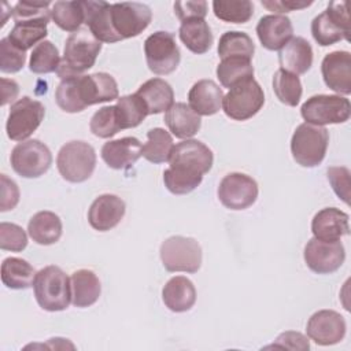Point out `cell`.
Returning a JSON list of instances; mask_svg holds the SVG:
<instances>
[{
  "label": "cell",
  "mask_w": 351,
  "mask_h": 351,
  "mask_svg": "<svg viewBox=\"0 0 351 351\" xmlns=\"http://www.w3.org/2000/svg\"><path fill=\"white\" fill-rule=\"evenodd\" d=\"M118 84L108 73L75 75L62 80L55 92L56 104L66 112H81L86 107L118 99Z\"/></svg>",
  "instance_id": "obj_1"
},
{
  "label": "cell",
  "mask_w": 351,
  "mask_h": 351,
  "mask_svg": "<svg viewBox=\"0 0 351 351\" xmlns=\"http://www.w3.org/2000/svg\"><path fill=\"white\" fill-rule=\"evenodd\" d=\"M49 5V1H18L11 8V16L15 25L7 38L22 51H27L33 45L44 41L48 34L47 25L51 18Z\"/></svg>",
  "instance_id": "obj_2"
},
{
  "label": "cell",
  "mask_w": 351,
  "mask_h": 351,
  "mask_svg": "<svg viewBox=\"0 0 351 351\" xmlns=\"http://www.w3.org/2000/svg\"><path fill=\"white\" fill-rule=\"evenodd\" d=\"M101 43L90 33L89 29H80L71 33L64 44V53L58 67V77L64 80L69 77L82 75L84 71L93 67Z\"/></svg>",
  "instance_id": "obj_3"
},
{
  "label": "cell",
  "mask_w": 351,
  "mask_h": 351,
  "mask_svg": "<svg viewBox=\"0 0 351 351\" xmlns=\"http://www.w3.org/2000/svg\"><path fill=\"white\" fill-rule=\"evenodd\" d=\"M34 298L47 311H63L71 302V282L58 266H45L36 273L33 281Z\"/></svg>",
  "instance_id": "obj_4"
},
{
  "label": "cell",
  "mask_w": 351,
  "mask_h": 351,
  "mask_svg": "<svg viewBox=\"0 0 351 351\" xmlns=\"http://www.w3.org/2000/svg\"><path fill=\"white\" fill-rule=\"evenodd\" d=\"M329 133L324 126L300 123L291 138V152L295 162L303 167L318 166L326 154Z\"/></svg>",
  "instance_id": "obj_5"
},
{
  "label": "cell",
  "mask_w": 351,
  "mask_h": 351,
  "mask_svg": "<svg viewBox=\"0 0 351 351\" xmlns=\"http://www.w3.org/2000/svg\"><path fill=\"white\" fill-rule=\"evenodd\" d=\"M56 166L60 176L69 182L86 181L96 167V152L85 141L66 143L58 152Z\"/></svg>",
  "instance_id": "obj_6"
},
{
  "label": "cell",
  "mask_w": 351,
  "mask_h": 351,
  "mask_svg": "<svg viewBox=\"0 0 351 351\" xmlns=\"http://www.w3.org/2000/svg\"><path fill=\"white\" fill-rule=\"evenodd\" d=\"M160 261L167 271L196 273L202 266V247L185 236H171L160 245Z\"/></svg>",
  "instance_id": "obj_7"
},
{
  "label": "cell",
  "mask_w": 351,
  "mask_h": 351,
  "mask_svg": "<svg viewBox=\"0 0 351 351\" xmlns=\"http://www.w3.org/2000/svg\"><path fill=\"white\" fill-rule=\"evenodd\" d=\"M350 16L346 1H330L328 8L311 22L314 40L328 47L340 40H350Z\"/></svg>",
  "instance_id": "obj_8"
},
{
  "label": "cell",
  "mask_w": 351,
  "mask_h": 351,
  "mask_svg": "<svg viewBox=\"0 0 351 351\" xmlns=\"http://www.w3.org/2000/svg\"><path fill=\"white\" fill-rule=\"evenodd\" d=\"M300 114L306 123L315 126L344 123L351 115V104L340 95H315L303 103Z\"/></svg>",
  "instance_id": "obj_9"
},
{
  "label": "cell",
  "mask_w": 351,
  "mask_h": 351,
  "mask_svg": "<svg viewBox=\"0 0 351 351\" xmlns=\"http://www.w3.org/2000/svg\"><path fill=\"white\" fill-rule=\"evenodd\" d=\"M263 104V89L254 78L230 88L222 99L223 112L234 121H247L252 118L259 112Z\"/></svg>",
  "instance_id": "obj_10"
},
{
  "label": "cell",
  "mask_w": 351,
  "mask_h": 351,
  "mask_svg": "<svg viewBox=\"0 0 351 351\" xmlns=\"http://www.w3.org/2000/svg\"><path fill=\"white\" fill-rule=\"evenodd\" d=\"M144 53L148 69L158 75L173 73L181 60L176 38L169 32H155L144 41Z\"/></svg>",
  "instance_id": "obj_11"
},
{
  "label": "cell",
  "mask_w": 351,
  "mask_h": 351,
  "mask_svg": "<svg viewBox=\"0 0 351 351\" xmlns=\"http://www.w3.org/2000/svg\"><path fill=\"white\" fill-rule=\"evenodd\" d=\"M10 159L14 171L25 178L41 177L52 165L49 148L36 138L18 143L12 148Z\"/></svg>",
  "instance_id": "obj_12"
},
{
  "label": "cell",
  "mask_w": 351,
  "mask_h": 351,
  "mask_svg": "<svg viewBox=\"0 0 351 351\" xmlns=\"http://www.w3.org/2000/svg\"><path fill=\"white\" fill-rule=\"evenodd\" d=\"M213 151L199 140H184L173 147L169 163L170 169L199 177L208 173L213 167Z\"/></svg>",
  "instance_id": "obj_13"
},
{
  "label": "cell",
  "mask_w": 351,
  "mask_h": 351,
  "mask_svg": "<svg viewBox=\"0 0 351 351\" xmlns=\"http://www.w3.org/2000/svg\"><path fill=\"white\" fill-rule=\"evenodd\" d=\"M45 115V107L41 101L23 96L15 101L8 112L5 132L14 141H25L40 126Z\"/></svg>",
  "instance_id": "obj_14"
},
{
  "label": "cell",
  "mask_w": 351,
  "mask_h": 351,
  "mask_svg": "<svg viewBox=\"0 0 351 351\" xmlns=\"http://www.w3.org/2000/svg\"><path fill=\"white\" fill-rule=\"evenodd\" d=\"M152 12L147 4L136 1L114 3L110 5V22L119 40L136 37L151 23Z\"/></svg>",
  "instance_id": "obj_15"
},
{
  "label": "cell",
  "mask_w": 351,
  "mask_h": 351,
  "mask_svg": "<svg viewBox=\"0 0 351 351\" xmlns=\"http://www.w3.org/2000/svg\"><path fill=\"white\" fill-rule=\"evenodd\" d=\"M258 192L256 181L243 173H229L218 185V199L230 210L248 208L255 203Z\"/></svg>",
  "instance_id": "obj_16"
},
{
  "label": "cell",
  "mask_w": 351,
  "mask_h": 351,
  "mask_svg": "<svg viewBox=\"0 0 351 351\" xmlns=\"http://www.w3.org/2000/svg\"><path fill=\"white\" fill-rule=\"evenodd\" d=\"M307 267L317 274H330L340 269L346 259V250L340 241H321L310 239L303 252Z\"/></svg>",
  "instance_id": "obj_17"
},
{
  "label": "cell",
  "mask_w": 351,
  "mask_h": 351,
  "mask_svg": "<svg viewBox=\"0 0 351 351\" xmlns=\"http://www.w3.org/2000/svg\"><path fill=\"white\" fill-rule=\"evenodd\" d=\"M347 324L344 317L335 310H319L307 322V336L319 346L340 343L346 336Z\"/></svg>",
  "instance_id": "obj_18"
},
{
  "label": "cell",
  "mask_w": 351,
  "mask_h": 351,
  "mask_svg": "<svg viewBox=\"0 0 351 351\" xmlns=\"http://www.w3.org/2000/svg\"><path fill=\"white\" fill-rule=\"evenodd\" d=\"M321 73L325 85L339 95L351 93V53L333 51L322 59Z\"/></svg>",
  "instance_id": "obj_19"
},
{
  "label": "cell",
  "mask_w": 351,
  "mask_h": 351,
  "mask_svg": "<svg viewBox=\"0 0 351 351\" xmlns=\"http://www.w3.org/2000/svg\"><path fill=\"white\" fill-rule=\"evenodd\" d=\"M125 211L126 206L121 197L104 193L92 202L88 211V221L95 230L107 232L122 221Z\"/></svg>",
  "instance_id": "obj_20"
},
{
  "label": "cell",
  "mask_w": 351,
  "mask_h": 351,
  "mask_svg": "<svg viewBox=\"0 0 351 351\" xmlns=\"http://www.w3.org/2000/svg\"><path fill=\"white\" fill-rule=\"evenodd\" d=\"M348 214L336 207L319 210L311 221V232L321 241H340L350 232Z\"/></svg>",
  "instance_id": "obj_21"
},
{
  "label": "cell",
  "mask_w": 351,
  "mask_h": 351,
  "mask_svg": "<svg viewBox=\"0 0 351 351\" xmlns=\"http://www.w3.org/2000/svg\"><path fill=\"white\" fill-rule=\"evenodd\" d=\"M256 34L262 44L269 51L281 49L293 34V26L285 15H265L256 25Z\"/></svg>",
  "instance_id": "obj_22"
},
{
  "label": "cell",
  "mask_w": 351,
  "mask_h": 351,
  "mask_svg": "<svg viewBox=\"0 0 351 351\" xmlns=\"http://www.w3.org/2000/svg\"><path fill=\"white\" fill-rule=\"evenodd\" d=\"M141 143L136 137H122L104 143L101 147V159L115 170L132 167L141 156Z\"/></svg>",
  "instance_id": "obj_23"
},
{
  "label": "cell",
  "mask_w": 351,
  "mask_h": 351,
  "mask_svg": "<svg viewBox=\"0 0 351 351\" xmlns=\"http://www.w3.org/2000/svg\"><path fill=\"white\" fill-rule=\"evenodd\" d=\"M282 70L292 74H304L313 64V48L303 37H292L278 52Z\"/></svg>",
  "instance_id": "obj_24"
},
{
  "label": "cell",
  "mask_w": 351,
  "mask_h": 351,
  "mask_svg": "<svg viewBox=\"0 0 351 351\" xmlns=\"http://www.w3.org/2000/svg\"><path fill=\"white\" fill-rule=\"evenodd\" d=\"M223 92L213 80H200L188 93L189 107L197 115H214L222 107Z\"/></svg>",
  "instance_id": "obj_25"
},
{
  "label": "cell",
  "mask_w": 351,
  "mask_h": 351,
  "mask_svg": "<svg viewBox=\"0 0 351 351\" xmlns=\"http://www.w3.org/2000/svg\"><path fill=\"white\" fill-rule=\"evenodd\" d=\"M162 300L165 306L174 313L191 310L196 302L193 282L184 276L171 277L162 289Z\"/></svg>",
  "instance_id": "obj_26"
},
{
  "label": "cell",
  "mask_w": 351,
  "mask_h": 351,
  "mask_svg": "<svg viewBox=\"0 0 351 351\" xmlns=\"http://www.w3.org/2000/svg\"><path fill=\"white\" fill-rule=\"evenodd\" d=\"M165 123L177 138L188 140L193 137L202 126L200 115H197L186 103H174L165 112Z\"/></svg>",
  "instance_id": "obj_27"
},
{
  "label": "cell",
  "mask_w": 351,
  "mask_h": 351,
  "mask_svg": "<svg viewBox=\"0 0 351 351\" xmlns=\"http://www.w3.org/2000/svg\"><path fill=\"white\" fill-rule=\"evenodd\" d=\"M110 5L106 1H84L85 25L100 43H118L110 22Z\"/></svg>",
  "instance_id": "obj_28"
},
{
  "label": "cell",
  "mask_w": 351,
  "mask_h": 351,
  "mask_svg": "<svg viewBox=\"0 0 351 351\" xmlns=\"http://www.w3.org/2000/svg\"><path fill=\"white\" fill-rule=\"evenodd\" d=\"M71 282V303L75 307L84 308L95 304L101 293L99 277L89 269H80L70 277Z\"/></svg>",
  "instance_id": "obj_29"
},
{
  "label": "cell",
  "mask_w": 351,
  "mask_h": 351,
  "mask_svg": "<svg viewBox=\"0 0 351 351\" xmlns=\"http://www.w3.org/2000/svg\"><path fill=\"white\" fill-rule=\"evenodd\" d=\"M136 95L144 101L148 115L167 111L174 104L173 88L162 78H151L145 81Z\"/></svg>",
  "instance_id": "obj_30"
},
{
  "label": "cell",
  "mask_w": 351,
  "mask_h": 351,
  "mask_svg": "<svg viewBox=\"0 0 351 351\" xmlns=\"http://www.w3.org/2000/svg\"><path fill=\"white\" fill-rule=\"evenodd\" d=\"M62 230V221L59 215L52 211H38L30 218L27 223L29 236L34 243L40 245H51L59 241Z\"/></svg>",
  "instance_id": "obj_31"
},
{
  "label": "cell",
  "mask_w": 351,
  "mask_h": 351,
  "mask_svg": "<svg viewBox=\"0 0 351 351\" xmlns=\"http://www.w3.org/2000/svg\"><path fill=\"white\" fill-rule=\"evenodd\" d=\"M180 38L184 45L193 53H206L214 41L211 29L204 19H188L184 21L178 30Z\"/></svg>",
  "instance_id": "obj_32"
},
{
  "label": "cell",
  "mask_w": 351,
  "mask_h": 351,
  "mask_svg": "<svg viewBox=\"0 0 351 351\" xmlns=\"http://www.w3.org/2000/svg\"><path fill=\"white\" fill-rule=\"evenodd\" d=\"M34 267L25 259L10 256L1 263V281L11 289H26L33 285Z\"/></svg>",
  "instance_id": "obj_33"
},
{
  "label": "cell",
  "mask_w": 351,
  "mask_h": 351,
  "mask_svg": "<svg viewBox=\"0 0 351 351\" xmlns=\"http://www.w3.org/2000/svg\"><path fill=\"white\" fill-rule=\"evenodd\" d=\"M217 77L221 85L229 89L254 78V67L251 59L240 56L222 59L217 66Z\"/></svg>",
  "instance_id": "obj_34"
},
{
  "label": "cell",
  "mask_w": 351,
  "mask_h": 351,
  "mask_svg": "<svg viewBox=\"0 0 351 351\" xmlns=\"http://www.w3.org/2000/svg\"><path fill=\"white\" fill-rule=\"evenodd\" d=\"M51 18L62 30L74 33L85 23L84 1H56L51 10Z\"/></svg>",
  "instance_id": "obj_35"
},
{
  "label": "cell",
  "mask_w": 351,
  "mask_h": 351,
  "mask_svg": "<svg viewBox=\"0 0 351 351\" xmlns=\"http://www.w3.org/2000/svg\"><path fill=\"white\" fill-rule=\"evenodd\" d=\"M147 138L141 148V156L155 165L169 162L174 147L170 133L162 128H154L147 132Z\"/></svg>",
  "instance_id": "obj_36"
},
{
  "label": "cell",
  "mask_w": 351,
  "mask_h": 351,
  "mask_svg": "<svg viewBox=\"0 0 351 351\" xmlns=\"http://www.w3.org/2000/svg\"><path fill=\"white\" fill-rule=\"evenodd\" d=\"M115 108L121 129L136 128L148 115L144 101L136 93L118 97Z\"/></svg>",
  "instance_id": "obj_37"
},
{
  "label": "cell",
  "mask_w": 351,
  "mask_h": 351,
  "mask_svg": "<svg viewBox=\"0 0 351 351\" xmlns=\"http://www.w3.org/2000/svg\"><path fill=\"white\" fill-rule=\"evenodd\" d=\"M255 52L252 38L244 32H226L218 43V55L221 59L240 56L251 59Z\"/></svg>",
  "instance_id": "obj_38"
},
{
  "label": "cell",
  "mask_w": 351,
  "mask_h": 351,
  "mask_svg": "<svg viewBox=\"0 0 351 351\" xmlns=\"http://www.w3.org/2000/svg\"><path fill=\"white\" fill-rule=\"evenodd\" d=\"M273 90L285 106L295 107L302 97V82L296 74L278 69L273 77Z\"/></svg>",
  "instance_id": "obj_39"
},
{
  "label": "cell",
  "mask_w": 351,
  "mask_h": 351,
  "mask_svg": "<svg viewBox=\"0 0 351 351\" xmlns=\"http://www.w3.org/2000/svg\"><path fill=\"white\" fill-rule=\"evenodd\" d=\"M60 56L58 48L48 40L37 44L30 55L29 69L34 74H48L58 71L60 64Z\"/></svg>",
  "instance_id": "obj_40"
},
{
  "label": "cell",
  "mask_w": 351,
  "mask_h": 351,
  "mask_svg": "<svg viewBox=\"0 0 351 351\" xmlns=\"http://www.w3.org/2000/svg\"><path fill=\"white\" fill-rule=\"evenodd\" d=\"M213 10L218 19L229 23H245L254 14V5L250 0H215Z\"/></svg>",
  "instance_id": "obj_41"
},
{
  "label": "cell",
  "mask_w": 351,
  "mask_h": 351,
  "mask_svg": "<svg viewBox=\"0 0 351 351\" xmlns=\"http://www.w3.org/2000/svg\"><path fill=\"white\" fill-rule=\"evenodd\" d=\"M90 132L100 138H110L121 129L115 106H104L97 110L89 122Z\"/></svg>",
  "instance_id": "obj_42"
},
{
  "label": "cell",
  "mask_w": 351,
  "mask_h": 351,
  "mask_svg": "<svg viewBox=\"0 0 351 351\" xmlns=\"http://www.w3.org/2000/svg\"><path fill=\"white\" fill-rule=\"evenodd\" d=\"M202 181H203L202 176H199V177L188 176V174L176 171L170 167L163 171L165 186L167 188L169 192H171L174 195H186V193L192 192L193 189H196Z\"/></svg>",
  "instance_id": "obj_43"
},
{
  "label": "cell",
  "mask_w": 351,
  "mask_h": 351,
  "mask_svg": "<svg viewBox=\"0 0 351 351\" xmlns=\"http://www.w3.org/2000/svg\"><path fill=\"white\" fill-rule=\"evenodd\" d=\"M26 62L25 51L16 48L7 37L0 40V70L1 73H18Z\"/></svg>",
  "instance_id": "obj_44"
},
{
  "label": "cell",
  "mask_w": 351,
  "mask_h": 351,
  "mask_svg": "<svg viewBox=\"0 0 351 351\" xmlns=\"http://www.w3.org/2000/svg\"><path fill=\"white\" fill-rule=\"evenodd\" d=\"M27 245L26 232L16 223H0V248L4 251L21 252Z\"/></svg>",
  "instance_id": "obj_45"
},
{
  "label": "cell",
  "mask_w": 351,
  "mask_h": 351,
  "mask_svg": "<svg viewBox=\"0 0 351 351\" xmlns=\"http://www.w3.org/2000/svg\"><path fill=\"white\" fill-rule=\"evenodd\" d=\"M326 176L335 193L346 204H350V170L343 166H333L326 170Z\"/></svg>",
  "instance_id": "obj_46"
},
{
  "label": "cell",
  "mask_w": 351,
  "mask_h": 351,
  "mask_svg": "<svg viewBox=\"0 0 351 351\" xmlns=\"http://www.w3.org/2000/svg\"><path fill=\"white\" fill-rule=\"evenodd\" d=\"M19 202V188L16 182L8 178L5 174L0 176V211H8L15 208Z\"/></svg>",
  "instance_id": "obj_47"
},
{
  "label": "cell",
  "mask_w": 351,
  "mask_h": 351,
  "mask_svg": "<svg viewBox=\"0 0 351 351\" xmlns=\"http://www.w3.org/2000/svg\"><path fill=\"white\" fill-rule=\"evenodd\" d=\"M174 14L177 18L184 22L188 19H204L207 15V3L200 1H177L174 3Z\"/></svg>",
  "instance_id": "obj_48"
},
{
  "label": "cell",
  "mask_w": 351,
  "mask_h": 351,
  "mask_svg": "<svg viewBox=\"0 0 351 351\" xmlns=\"http://www.w3.org/2000/svg\"><path fill=\"white\" fill-rule=\"evenodd\" d=\"M270 347H278V348H289V350H308L310 344L304 335L299 332H284L281 333L273 346Z\"/></svg>",
  "instance_id": "obj_49"
},
{
  "label": "cell",
  "mask_w": 351,
  "mask_h": 351,
  "mask_svg": "<svg viewBox=\"0 0 351 351\" xmlns=\"http://www.w3.org/2000/svg\"><path fill=\"white\" fill-rule=\"evenodd\" d=\"M313 1H292V0H273V1H262V5L273 12L285 14L293 10H302L311 5Z\"/></svg>",
  "instance_id": "obj_50"
},
{
  "label": "cell",
  "mask_w": 351,
  "mask_h": 351,
  "mask_svg": "<svg viewBox=\"0 0 351 351\" xmlns=\"http://www.w3.org/2000/svg\"><path fill=\"white\" fill-rule=\"evenodd\" d=\"M19 86L14 80L1 78V106H5L7 103H11L18 96Z\"/></svg>",
  "instance_id": "obj_51"
}]
</instances>
